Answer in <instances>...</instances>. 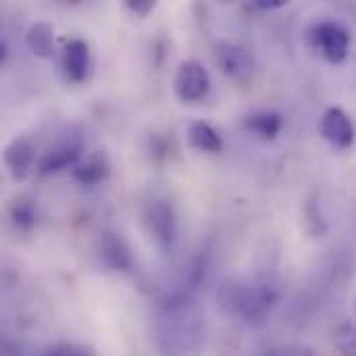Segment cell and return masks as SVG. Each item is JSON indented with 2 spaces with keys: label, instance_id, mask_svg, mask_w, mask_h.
I'll return each instance as SVG.
<instances>
[{
  "label": "cell",
  "instance_id": "6da1fadb",
  "mask_svg": "<svg viewBox=\"0 0 356 356\" xmlns=\"http://www.w3.org/2000/svg\"><path fill=\"white\" fill-rule=\"evenodd\" d=\"M204 311L184 294L169 296L156 313V340L167 356H196L204 342Z\"/></svg>",
  "mask_w": 356,
  "mask_h": 356
},
{
  "label": "cell",
  "instance_id": "7a4b0ae2",
  "mask_svg": "<svg viewBox=\"0 0 356 356\" xmlns=\"http://www.w3.org/2000/svg\"><path fill=\"white\" fill-rule=\"evenodd\" d=\"M275 300L277 294L269 286H240L234 288L227 296V305L232 307V311L254 327L267 323Z\"/></svg>",
  "mask_w": 356,
  "mask_h": 356
},
{
  "label": "cell",
  "instance_id": "3957f363",
  "mask_svg": "<svg viewBox=\"0 0 356 356\" xmlns=\"http://www.w3.org/2000/svg\"><path fill=\"white\" fill-rule=\"evenodd\" d=\"M83 148H86V142H83V136L79 129H67L46 152L44 156L40 159L38 163V171L42 175H48V173H58L63 169H69V167H75L79 161H81V154H83Z\"/></svg>",
  "mask_w": 356,
  "mask_h": 356
},
{
  "label": "cell",
  "instance_id": "277c9868",
  "mask_svg": "<svg viewBox=\"0 0 356 356\" xmlns=\"http://www.w3.org/2000/svg\"><path fill=\"white\" fill-rule=\"evenodd\" d=\"M173 88H175L177 98L184 104H198L207 98V94L211 90L209 71L198 60H184L177 67Z\"/></svg>",
  "mask_w": 356,
  "mask_h": 356
},
{
  "label": "cell",
  "instance_id": "5b68a950",
  "mask_svg": "<svg viewBox=\"0 0 356 356\" xmlns=\"http://www.w3.org/2000/svg\"><path fill=\"white\" fill-rule=\"evenodd\" d=\"M144 223L150 238L156 242L159 248L167 250L175 244L177 238V219L175 211L167 200H152L144 211Z\"/></svg>",
  "mask_w": 356,
  "mask_h": 356
},
{
  "label": "cell",
  "instance_id": "8992f818",
  "mask_svg": "<svg viewBox=\"0 0 356 356\" xmlns=\"http://www.w3.org/2000/svg\"><path fill=\"white\" fill-rule=\"evenodd\" d=\"M313 40L317 44V48L321 50V54L338 65L348 56V48H350V33L334 21H323L315 27L313 31Z\"/></svg>",
  "mask_w": 356,
  "mask_h": 356
},
{
  "label": "cell",
  "instance_id": "52a82bcc",
  "mask_svg": "<svg viewBox=\"0 0 356 356\" xmlns=\"http://www.w3.org/2000/svg\"><path fill=\"white\" fill-rule=\"evenodd\" d=\"M319 129L321 136L338 148H350L355 142V125L342 108H327L321 117Z\"/></svg>",
  "mask_w": 356,
  "mask_h": 356
},
{
  "label": "cell",
  "instance_id": "ba28073f",
  "mask_svg": "<svg viewBox=\"0 0 356 356\" xmlns=\"http://www.w3.org/2000/svg\"><path fill=\"white\" fill-rule=\"evenodd\" d=\"M33 163H35V150L27 138H15L4 148V167L15 181H23L31 173Z\"/></svg>",
  "mask_w": 356,
  "mask_h": 356
},
{
  "label": "cell",
  "instance_id": "9c48e42d",
  "mask_svg": "<svg viewBox=\"0 0 356 356\" xmlns=\"http://www.w3.org/2000/svg\"><path fill=\"white\" fill-rule=\"evenodd\" d=\"M217 65L223 69V73H227L234 79H246L252 73V56L248 54L246 48L238 46V44H229V42H221L217 46Z\"/></svg>",
  "mask_w": 356,
  "mask_h": 356
},
{
  "label": "cell",
  "instance_id": "30bf717a",
  "mask_svg": "<svg viewBox=\"0 0 356 356\" xmlns=\"http://www.w3.org/2000/svg\"><path fill=\"white\" fill-rule=\"evenodd\" d=\"M63 69H65V75L75 83L86 79L88 69H90V48H88V44L83 40L73 38V40L65 42Z\"/></svg>",
  "mask_w": 356,
  "mask_h": 356
},
{
  "label": "cell",
  "instance_id": "8fae6325",
  "mask_svg": "<svg viewBox=\"0 0 356 356\" xmlns=\"http://www.w3.org/2000/svg\"><path fill=\"white\" fill-rule=\"evenodd\" d=\"M100 259L111 271H127L131 267V257L125 240L115 232H102L100 236Z\"/></svg>",
  "mask_w": 356,
  "mask_h": 356
},
{
  "label": "cell",
  "instance_id": "7c38bea8",
  "mask_svg": "<svg viewBox=\"0 0 356 356\" xmlns=\"http://www.w3.org/2000/svg\"><path fill=\"white\" fill-rule=\"evenodd\" d=\"M111 175V163L108 156L98 150L88 154L86 159H81L75 167H73V179L83 184V186H94L104 181Z\"/></svg>",
  "mask_w": 356,
  "mask_h": 356
},
{
  "label": "cell",
  "instance_id": "4fadbf2b",
  "mask_svg": "<svg viewBox=\"0 0 356 356\" xmlns=\"http://www.w3.org/2000/svg\"><path fill=\"white\" fill-rule=\"evenodd\" d=\"M25 44L33 56L50 58L54 52V29H52V25L46 21L33 23L25 33Z\"/></svg>",
  "mask_w": 356,
  "mask_h": 356
},
{
  "label": "cell",
  "instance_id": "5bb4252c",
  "mask_svg": "<svg viewBox=\"0 0 356 356\" xmlns=\"http://www.w3.org/2000/svg\"><path fill=\"white\" fill-rule=\"evenodd\" d=\"M188 140L200 152H219L223 148V140L217 129L204 121H194L188 127Z\"/></svg>",
  "mask_w": 356,
  "mask_h": 356
},
{
  "label": "cell",
  "instance_id": "9a60e30c",
  "mask_svg": "<svg viewBox=\"0 0 356 356\" xmlns=\"http://www.w3.org/2000/svg\"><path fill=\"white\" fill-rule=\"evenodd\" d=\"M284 127V117L280 113H257V115H250L246 119V129H250L252 134H257L259 138L263 140H273L280 136Z\"/></svg>",
  "mask_w": 356,
  "mask_h": 356
},
{
  "label": "cell",
  "instance_id": "2e32d148",
  "mask_svg": "<svg viewBox=\"0 0 356 356\" xmlns=\"http://www.w3.org/2000/svg\"><path fill=\"white\" fill-rule=\"evenodd\" d=\"M8 217L13 221V225L17 229H23V232H29L35 221H38V209H35V202L27 196H19L10 202L8 207Z\"/></svg>",
  "mask_w": 356,
  "mask_h": 356
},
{
  "label": "cell",
  "instance_id": "e0dca14e",
  "mask_svg": "<svg viewBox=\"0 0 356 356\" xmlns=\"http://www.w3.org/2000/svg\"><path fill=\"white\" fill-rule=\"evenodd\" d=\"M336 346L342 356H356V325L342 323L336 330Z\"/></svg>",
  "mask_w": 356,
  "mask_h": 356
},
{
  "label": "cell",
  "instance_id": "ac0fdd59",
  "mask_svg": "<svg viewBox=\"0 0 356 356\" xmlns=\"http://www.w3.org/2000/svg\"><path fill=\"white\" fill-rule=\"evenodd\" d=\"M46 356H94L92 348L79 346V344H58L48 350Z\"/></svg>",
  "mask_w": 356,
  "mask_h": 356
},
{
  "label": "cell",
  "instance_id": "d6986e66",
  "mask_svg": "<svg viewBox=\"0 0 356 356\" xmlns=\"http://www.w3.org/2000/svg\"><path fill=\"white\" fill-rule=\"evenodd\" d=\"M125 6H127L134 15L146 17V15L154 8V2H152V0H125Z\"/></svg>",
  "mask_w": 356,
  "mask_h": 356
},
{
  "label": "cell",
  "instance_id": "ffe728a7",
  "mask_svg": "<svg viewBox=\"0 0 356 356\" xmlns=\"http://www.w3.org/2000/svg\"><path fill=\"white\" fill-rule=\"evenodd\" d=\"M265 356H302L298 350H294V348H288V346H277V348H271V350H267Z\"/></svg>",
  "mask_w": 356,
  "mask_h": 356
},
{
  "label": "cell",
  "instance_id": "44dd1931",
  "mask_svg": "<svg viewBox=\"0 0 356 356\" xmlns=\"http://www.w3.org/2000/svg\"><path fill=\"white\" fill-rule=\"evenodd\" d=\"M252 4L257 8H280L284 6V0H254Z\"/></svg>",
  "mask_w": 356,
  "mask_h": 356
}]
</instances>
